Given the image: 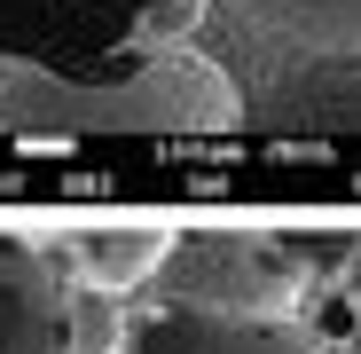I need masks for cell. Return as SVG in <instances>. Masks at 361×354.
<instances>
[{
	"instance_id": "obj_1",
	"label": "cell",
	"mask_w": 361,
	"mask_h": 354,
	"mask_svg": "<svg viewBox=\"0 0 361 354\" xmlns=\"http://www.w3.org/2000/svg\"><path fill=\"white\" fill-rule=\"evenodd\" d=\"M235 126H244V95L189 40L110 55L94 71H0V134H63V142L189 134L197 142Z\"/></svg>"
},
{
	"instance_id": "obj_2",
	"label": "cell",
	"mask_w": 361,
	"mask_h": 354,
	"mask_svg": "<svg viewBox=\"0 0 361 354\" xmlns=\"http://www.w3.org/2000/svg\"><path fill=\"white\" fill-rule=\"evenodd\" d=\"M180 0H0V71H94L180 40Z\"/></svg>"
},
{
	"instance_id": "obj_3",
	"label": "cell",
	"mask_w": 361,
	"mask_h": 354,
	"mask_svg": "<svg viewBox=\"0 0 361 354\" xmlns=\"http://www.w3.org/2000/svg\"><path fill=\"white\" fill-rule=\"evenodd\" d=\"M157 276L173 307H212V315H290L307 291V268L290 260V244L259 228H189L173 236Z\"/></svg>"
},
{
	"instance_id": "obj_4",
	"label": "cell",
	"mask_w": 361,
	"mask_h": 354,
	"mask_svg": "<svg viewBox=\"0 0 361 354\" xmlns=\"http://www.w3.org/2000/svg\"><path fill=\"white\" fill-rule=\"evenodd\" d=\"M0 354H71V283L24 236H0Z\"/></svg>"
},
{
	"instance_id": "obj_5",
	"label": "cell",
	"mask_w": 361,
	"mask_h": 354,
	"mask_svg": "<svg viewBox=\"0 0 361 354\" xmlns=\"http://www.w3.org/2000/svg\"><path fill=\"white\" fill-rule=\"evenodd\" d=\"M126 354H322L290 315H212V307H157L134 323Z\"/></svg>"
},
{
	"instance_id": "obj_6",
	"label": "cell",
	"mask_w": 361,
	"mask_h": 354,
	"mask_svg": "<svg viewBox=\"0 0 361 354\" xmlns=\"http://www.w3.org/2000/svg\"><path fill=\"white\" fill-rule=\"evenodd\" d=\"M252 40L322 55V64H361V0H212Z\"/></svg>"
},
{
	"instance_id": "obj_7",
	"label": "cell",
	"mask_w": 361,
	"mask_h": 354,
	"mask_svg": "<svg viewBox=\"0 0 361 354\" xmlns=\"http://www.w3.org/2000/svg\"><path fill=\"white\" fill-rule=\"evenodd\" d=\"M55 252H63V268H71L79 283L126 300V291H142V283L165 268L173 228H157V220H102V228H71Z\"/></svg>"
},
{
	"instance_id": "obj_8",
	"label": "cell",
	"mask_w": 361,
	"mask_h": 354,
	"mask_svg": "<svg viewBox=\"0 0 361 354\" xmlns=\"http://www.w3.org/2000/svg\"><path fill=\"white\" fill-rule=\"evenodd\" d=\"M134 331L118 323V291H94V283H79L71 291V354H118Z\"/></svg>"
},
{
	"instance_id": "obj_9",
	"label": "cell",
	"mask_w": 361,
	"mask_h": 354,
	"mask_svg": "<svg viewBox=\"0 0 361 354\" xmlns=\"http://www.w3.org/2000/svg\"><path fill=\"white\" fill-rule=\"evenodd\" d=\"M275 126H314V134H361V95L338 87V95H307V102H283Z\"/></svg>"
},
{
	"instance_id": "obj_10",
	"label": "cell",
	"mask_w": 361,
	"mask_h": 354,
	"mask_svg": "<svg viewBox=\"0 0 361 354\" xmlns=\"http://www.w3.org/2000/svg\"><path fill=\"white\" fill-rule=\"evenodd\" d=\"M283 244H290V260H298V268H345L361 236H283Z\"/></svg>"
},
{
	"instance_id": "obj_11",
	"label": "cell",
	"mask_w": 361,
	"mask_h": 354,
	"mask_svg": "<svg viewBox=\"0 0 361 354\" xmlns=\"http://www.w3.org/2000/svg\"><path fill=\"white\" fill-rule=\"evenodd\" d=\"M345 307L361 315V244H353V260H345Z\"/></svg>"
}]
</instances>
